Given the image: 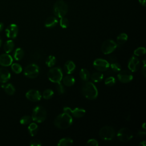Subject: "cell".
Here are the masks:
<instances>
[{
    "mask_svg": "<svg viewBox=\"0 0 146 146\" xmlns=\"http://www.w3.org/2000/svg\"><path fill=\"white\" fill-rule=\"evenodd\" d=\"M73 119L71 115L63 112L59 114L55 119L54 124L59 129H66L68 128L72 123Z\"/></svg>",
    "mask_w": 146,
    "mask_h": 146,
    "instance_id": "1",
    "label": "cell"
},
{
    "mask_svg": "<svg viewBox=\"0 0 146 146\" xmlns=\"http://www.w3.org/2000/svg\"><path fill=\"white\" fill-rule=\"evenodd\" d=\"M82 93L86 98L89 100H94L96 99L98 95V91L95 84L88 81L83 84Z\"/></svg>",
    "mask_w": 146,
    "mask_h": 146,
    "instance_id": "2",
    "label": "cell"
},
{
    "mask_svg": "<svg viewBox=\"0 0 146 146\" xmlns=\"http://www.w3.org/2000/svg\"><path fill=\"white\" fill-rule=\"evenodd\" d=\"M68 11V6L63 0H59L55 2L53 7V13L58 18L64 17Z\"/></svg>",
    "mask_w": 146,
    "mask_h": 146,
    "instance_id": "3",
    "label": "cell"
},
{
    "mask_svg": "<svg viewBox=\"0 0 146 146\" xmlns=\"http://www.w3.org/2000/svg\"><path fill=\"white\" fill-rule=\"evenodd\" d=\"M47 117V112L44 107L40 106L35 107L32 113V120L36 123L43 122Z\"/></svg>",
    "mask_w": 146,
    "mask_h": 146,
    "instance_id": "4",
    "label": "cell"
},
{
    "mask_svg": "<svg viewBox=\"0 0 146 146\" xmlns=\"http://www.w3.org/2000/svg\"><path fill=\"white\" fill-rule=\"evenodd\" d=\"M47 77L50 81L52 83H59L63 79V73L60 67H53L49 70L47 72Z\"/></svg>",
    "mask_w": 146,
    "mask_h": 146,
    "instance_id": "5",
    "label": "cell"
},
{
    "mask_svg": "<svg viewBox=\"0 0 146 146\" xmlns=\"http://www.w3.org/2000/svg\"><path fill=\"white\" fill-rule=\"evenodd\" d=\"M115 135V129L110 126L103 127L99 131V136L104 140H111Z\"/></svg>",
    "mask_w": 146,
    "mask_h": 146,
    "instance_id": "6",
    "label": "cell"
},
{
    "mask_svg": "<svg viewBox=\"0 0 146 146\" xmlns=\"http://www.w3.org/2000/svg\"><path fill=\"white\" fill-rule=\"evenodd\" d=\"M39 72V68L38 65L36 64L33 63L27 65L24 70V75L31 79L36 78Z\"/></svg>",
    "mask_w": 146,
    "mask_h": 146,
    "instance_id": "7",
    "label": "cell"
},
{
    "mask_svg": "<svg viewBox=\"0 0 146 146\" xmlns=\"http://www.w3.org/2000/svg\"><path fill=\"white\" fill-rule=\"evenodd\" d=\"M117 139L121 142H128L132 137L133 135L130 129L124 127L120 128L117 133Z\"/></svg>",
    "mask_w": 146,
    "mask_h": 146,
    "instance_id": "8",
    "label": "cell"
},
{
    "mask_svg": "<svg viewBox=\"0 0 146 146\" xmlns=\"http://www.w3.org/2000/svg\"><path fill=\"white\" fill-rule=\"evenodd\" d=\"M117 44L111 39H107L103 42L102 44L101 50L104 54H110L115 50Z\"/></svg>",
    "mask_w": 146,
    "mask_h": 146,
    "instance_id": "9",
    "label": "cell"
},
{
    "mask_svg": "<svg viewBox=\"0 0 146 146\" xmlns=\"http://www.w3.org/2000/svg\"><path fill=\"white\" fill-rule=\"evenodd\" d=\"M94 67L100 72H104L107 70L110 67L109 62L103 59H96L93 62Z\"/></svg>",
    "mask_w": 146,
    "mask_h": 146,
    "instance_id": "10",
    "label": "cell"
},
{
    "mask_svg": "<svg viewBox=\"0 0 146 146\" xmlns=\"http://www.w3.org/2000/svg\"><path fill=\"white\" fill-rule=\"evenodd\" d=\"M117 76L119 80L123 83H129L133 79V75L131 72L127 70H120Z\"/></svg>",
    "mask_w": 146,
    "mask_h": 146,
    "instance_id": "11",
    "label": "cell"
},
{
    "mask_svg": "<svg viewBox=\"0 0 146 146\" xmlns=\"http://www.w3.org/2000/svg\"><path fill=\"white\" fill-rule=\"evenodd\" d=\"M63 112L71 115L72 116L76 118H80L83 117L86 113V111L83 108H75L74 110H72L71 108L68 107H64L63 108Z\"/></svg>",
    "mask_w": 146,
    "mask_h": 146,
    "instance_id": "12",
    "label": "cell"
},
{
    "mask_svg": "<svg viewBox=\"0 0 146 146\" xmlns=\"http://www.w3.org/2000/svg\"><path fill=\"white\" fill-rule=\"evenodd\" d=\"M18 33V28L17 25L11 24L5 30L6 35L7 38L14 39L17 37Z\"/></svg>",
    "mask_w": 146,
    "mask_h": 146,
    "instance_id": "13",
    "label": "cell"
},
{
    "mask_svg": "<svg viewBox=\"0 0 146 146\" xmlns=\"http://www.w3.org/2000/svg\"><path fill=\"white\" fill-rule=\"evenodd\" d=\"M26 97L30 101L36 102L40 100L42 96L38 90H30L26 92Z\"/></svg>",
    "mask_w": 146,
    "mask_h": 146,
    "instance_id": "14",
    "label": "cell"
},
{
    "mask_svg": "<svg viewBox=\"0 0 146 146\" xmlns=\"http://www.w3.org/2000/svg\"><path fill=\"white\" fill-rule=\"evenodd\" d=\"M140 61L136 56H132L128 60V68L131 72L136 71L140 67Z\"/></svg>",
    "mask_w": 146,
    "mask_h": 146,
    "instance_id": "15",
    "label": "cell"
},
{
    "mask_svg": "<svg viewBox=\"0 0 146 146\" xmlns=\"http://www.w3.org/2000/svg\"><path fill=\"white\" fill-rule=\"evenodd\" d=\"M13 58L8 54H3L0 55V64L2 66L7 67L11 65Z\"/></svg>",
    "mask_w": 146,
    "mask_h": 146,
    "instance_id": "16",
    "label": "cell"
},
{
    "mask_svg": "<svg viewBox=\"0 0 146 146\" xmlns=\"http://www.w3.org/2000/svg\"><path fill=\"white\" fill-rule=\"evenodd\" d=\"M11 75L8 70L5 68H0V82L6 83L10 78Z\"/></svg>",
    "mask_w": 146,
    "mask_h": 146,
    "instance_id": "17",
    "label": "cell"
},
{
    "mask_svg": "<svg viewBox=\"0 0 146 146\" xmlns=\"http://www.w3.org/2000/svg\"><path fill=\"white\" fill-rule=\"evenodd\" d=\"M58 19L55 17H48L44 22V26L47 28H52L58 24Z\"/></svg>",
    "mask_w": 146,
    "mask_h": 146,
    "instance_id": "18",
    "label": "cell"
},
{
    "mask_svg": "<svg viewBox=\"0 0 146 146\" xmlns=\"http://www.w3.org/2000/svg\"><path fill=\"white\" fill-rule=\"evenodd\" d=\"M75 67V64L72 61L68 60L65 63L64 65V70L67 74H71L72 72L74 71Z\"/></svg>",
    "mask_w": 146,
    "mask_h": 146,
    "instance_id": "19",
    "label": "cell"
},
{
    "mask_svg": "<svg viewBox=\"0 0 146 146\" xmlns=\"http://www.w3.org/2000/svg\"><path fill=\"white\" fill-rule=\"evenodd\" d=\"M14 47V43L11 40H8L5 42L3 45V50L7 54L11 52Z\"/></svg>",
    "mask_w": 146,
    "mask_h": 146,
    "instance_id": "20",
    "label": "cell"
},
{
    "mask_svg": "<svg viewBox=\"0 0 146 146\" xmlns=\"http://www.w3.org/2000/svg\"><path fill=\"white\" fill-rule=\"evenodd\" d=\"M62 80H63V84L67 87H70L73 86L75 82L74 77L70 75L66 76Z\"/></svg>",
    "mask_w": 146,
    "mask_h": 146,
    "instance_id": "21",
    "label": "cell"
},
{
    "mask_svg": "<svg viewBox=\"0 0 146 146\" xmlns=\"http://www.w3.org/2000/svg\"><path fill=\"white\" fill-rule=\"evenodd\" d=\"M79 76L82 80L87 82L90 78V74L89 71L86 68H82L79 72Z\"/></svg>",
    "mask_w": 146,
    "mask_h": 146,
    "instance_id": "22",
    "label": "cell"
},
{
    "mask_svg": "<svg viewBox=\"0 0 146 146\" xmlns=\"http://www.w3.org/2000/svg\"><path fill=\"white\" fill-rule=\"evenodd\" d=\"M73 143V140L69 137L62 138L59 140L58 143V145L59 146H69L72 145Z\"/></svg>",
    "mask_w": 146,
    "mask_h": 146,
    "instance_id": "23",
    "label": "cell"
},
{
    "mask_svg": "<svg viewBox=\"0 0 146 146\" xmlns=\"http://www.w3.org/2000/svg\"><path fill=\"white\" fill-rule=\"evenodd\" d=\"M28 131L31 136L36 135L38 132V125L35 123H30L28 127Z\"/></svg>",
    "mask_w": 146,
    "mask_h": 146,
    "instance_id": "24",
    "label": "cell"
},
{
    "mask_svg": "<svg viewBox=\"0 0 146 146\" xmlns=\"http://www.w3.org/2000/svg\"><path fill=\"white\" fill-rule=\"evenodd\" d=\"M24 56V51L21 48H17L14 52V58L16 60H20Z\"/></svg>",
    "mask_w": 146,
    "mask_h": 146,
    "instance_id": "25",
    "label": "cell"
},
{
    "mask_svg": "<svg viewBox=\"0 0 146 146\" xmlns=\"http://www.w3.org/2000/svg\"><path fill=\"white\" fill-rule=\"evenodd\" d=\"M103 76H104V75L102 73L100 72H94L91 75V78L93 82L95 83H98L102 80V79H103Z\"/></svg>",
    "mask_w": 146,
    "mask_h": 146,
    "instance_id": "26",
    "label": "cell"
},
{
    "mask_svg": "<svg viewBox=\"0 0 146 146\" xmlns=\"http://www.w3.org/2000/svg\"><path fill=\"white\" fill-rule=\"evenodd\" d=\"M128 39V35L125 33L120 34L116 38V41L118 44L121 45L126 42Z\"/></svg>",
    "mask_w": 146,
    "mask_h": 146,
    "instance_id": "27",
    "label": "cell"
},
{
    "mask_svg": "<svg viewBox=\"0 0 146 146\" xmlns=\"http://www.w3.org/2000/svg\"><path fill=\"white\" fill-rule=\"evenodd\" d=\"M56 63V58L53 55H49L46 60V64L48 67H52Z\"/></svg>",
    "mask_w": 146,
    "mask_h": 146,
    "instance_id": "28",
    "label": "cell"
},
{
    "mask_svg": "<svg viewBox=\"0 0 146 146\" xmlns=\"http://www.w3.org/2000/svg\"><path fill=\"white\" fill-rule=\"evenodd\" d=\"M5 91L7 94H8L9 95H12L15 93V89L13 84L9 83L5 86Z\"/></svg>",
    "mask_w": 146,
    "mask_h": 146,
    "instance_id": "29",
    "label": "cell"
},
{
    "mask_svg": "<svg viewBox=\"0 0 146 146\" xmlns=\"http://www.w3.org/2000/svg\"><path fill=\"white\" fill-rule=\"evenodd\" d=\"M110 68L111 70L113 72H119L121 70V66L119 63L116 62H113V63H111L110 64Z\"/></svg>",
    "mask_w": 146,
    "mask_h": 146,
    "instance_id": "30",
    "label": "cell"
},
{
    "mask_svg": "<svg viewBox=\"0 0 146 146\" xmlns=\"http://www.w3.org/2000/svg\"><path fill=\"white\" fill-rule=\"evenodd\" d=\"M53 95L54 92L51 89H46L43 91L42 96L45 99H50L52 97Z\"/></svg>",
    "mask_w": 146,
    "mask_h": 146,
    "instance_id": "31",
    "label": "cell"
},
{
    "mask_svg": "<svg viewBox=\"0 0 146 146\" xmlns=\"http://www.w3.org/2000/svg\"><path fill=\"white\" fill-rule=\"evenodd\" d=\"M59 24L62 28L66 29L69 26V21L67 18H65L64 17H63L60 18Z\"/></svg>",
    "mask_w": 146,
    "mask_h": 146,
    "instance_id": "32",
    "label": "cell"
},
{
    "mask_svg": "<svg viewBox=\"0 0 146 146\" xmlns=\"http://www.w3.org/2000/svg\"><path fill=\"white\" fill-rule=\"evenodd\" d=\"M32 120L31 117H30V116H27V115H25L22 116L19 120V122L21 124L23 125H27V124H29L31 123V121Z\"/></svg>",
    "mask_w": 146,
    "mask_h": 146,
    "instance_id": "33",
    "label": "cell"
},
{
    "mask_svg": "<svg viewBox=\"0 0 146 146\" xmlns=\"http://www.w3.org/2000/svg\"><path fill=\"white\" fill-rule=\"evenodd\" d=\"M11 69L14 72L15 74H19L22 71V66L18 63H13L11 64Z\"/></svg>",
    "mask_w": 146,
    "mask_h": 146,
    "instance_id": "34",
    "label": "cell"
},
{
    "mask_svg": "<svg viewBox=\"0 0 146 146\" xmlns=\"http://www.w3.org/2000/svg\"><path fill=\"white\" fill-rule=\"evenodd\" d=\"M133 54L137 56L143 55L145 54V48L143 47H140L135 50Z\"/></svg>",
    "mask_w": 146,
    "mask_h": 146,
    "instance_id": "35",
    "label": "cell"
},
{
    "mask_svg": "<svg viewBox=\"0 0 146 146\" xmlns=\"http://www.w3.org/2000/svg\"><path fill=\"white\" fill-rule=\"evenodd\" d=\"M116 79L113 76H108L105 79L104 83L108 86H112L115 84Z\"/></svg>",
    "mask_w": 146,
    "mask_h": 146,
    "instance_id": "36",
    "label": "cell"
},
{
    "mask_svg": "<svg viewBox=\"0 0 146 146\" xmlns=\"http://www.w3.org/2000/svg\"><path fill=\"white\" fill-rule=\"evenodd\" d=\"M56 90H57V91H58V94H63L64 93L65 89H64L63 86L60 82L56 83Z\"/></svg>",
    "mask_w": 146,
    "mask_h": 146,
    "instance_id": "37",
    "label": "cell"
},
{
    "mask_svg": "<svg viewBox=\"0 0 146 146\" xmlns=\"http://www.w3.org/2000/svg\"><path fill=\"white\" fill-rule=\"evenodd\" d=\"M86 145H93V146H98L99 145L98 142L96 140L94 139H90L87 141Z\"/></svg>",
    "mask_w": 146,
    "mask_h": 146,
    "instance_id": "38",
    "label": "cell"
},
{
    "mask_svg": "<svg viewBox=\"0 0 146 146\" xmlns=\"http://www.w3.org/2000/svg\"><path fill=\"white\" fill-rule=\"evenodd\" d=\"M30 145H31V146H40V145H42V143L39 140L35 139V140H33L32 141H30Z\"/></svg>",
    "mask_w": 146,
    "mask_h": 146,
    "instance_id": "39",
    "label": "cell"
},
{
    "mask_svg": "<svg viewBox=\"0 0 146 146\" xmlns=\"http://www.w3.org/2000/svg\"><path fill=\"white\" fill-rule=\"evenodd\" d=\"M141 74L145 78L146 76V71H145V60H143V66L141 68Z\"/></svg>",
    "mask_w": 146,
    "mask_h": 146,
    "instance_id": "40",
    "label": "cell"
},
{
    "mask_svg": "<svg viewBox=\"0 0 146 146\" xmlns=\"http://www.w3.org/2000/svg\"><path fill=\"white\" fill-rule=\"evenodd\" d=\"M109 60L111 63H113V62H116L117 60V58L116 56L115 55H111L109 57Z\"/></svg>",
    "mask_w": 146,
    "mask_h": 146,
    "instance_id": "41",
    "label": "cell"
},
{
    "mask_svg": "<svg viewBox=\"0 0 146 146\" xmlns=\"http://www.w3.org/2000/svg\"><path fill=\"white\" fill-rule=\"evenodd\" d=\"M146 135V133L145 131H139L137 133V135L138 137H143L145 136Z\"/></svg>",
    "mask_w": 146,
    "mask_h": 146,
    "instance_id": "42",
    "label": "cell"
},
{
    "mask_svg": "<svg viewBox=\"0 0 146 146\" xmlns=\"http://www.w3.org/2000/svg\"><path fill=\"white\" fill-rule=\"evenodd\" d=\"M140 3L143 6H145V5H146V0H139Z\"/></svg>",
    "mask_w": 146,
    "mask_h": 146,
    "instance_id": "43",
    "label": "cell"
},
{
    "mask_svg": "<svg viewBox=\"0 0 146 146\" xmlns=\"http://www.w3.org/2000/svg\"><path fill=\"white\" fill-rule=\"evenodd\" d=\"M146 145V141L145 140L141 141L140 144H139V146H145Z\"/></svg>",
    "mask_w": 146,
    "mask_h": 146,
    "instance_id": "44",
    "label": "cell"
},
{
    "mask_svg": "<svg viewBox=\"0 0 146 146\" xmlns=\"http://www.w3.org/2000/svg\"><path fill=\"white\" fill-rule=\"evenodd\" d=\"M3 24L0 22V32L3 30Z\"/></svg>",
    "mask_w": 146,
    "mask_h": 146,
    "instance_id": "45",
    "label": "cell"
},
{
    "mask_svg": "<svg viewBox=\"0 0 146 146\" xmlns=\"http://www.w3.org/2000/svg\"><path fill=\"white\" fill-rule=\"evenodd\" d=\"M145 123H143V125H141V127H142V128H143V129H145Z\"/></svg>",
    "mask_w": 146,
    "mask_h": 146,
    "instance_id": "46",
    "label": "cell"
},
{
    "mask_svg": "<svg viewBox=\"0 0 146 146\" xmlns=\"http://www.w3.org/2000/svg\"><path fill=\"white\" fill-rule=\"evenodd\" d=\"M1 44H2V41H1V38H0V47H1Z\"/></svg>",
    "mask_w": 146,
    "mask_h": 146,
    "instance_id": "47",
    "label": "cell"
}]
</instances>
